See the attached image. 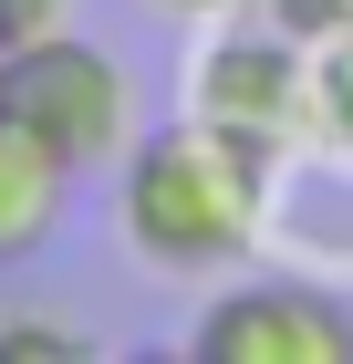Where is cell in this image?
<instances>
[{"instance_id":"5","label":"cell","mask_w":353,"mask_h":364,"mask_svg":"<svg viewBox=\"0 0 353 364\" xmlns=\"http://www.w3.org/2000/svg\"><path fill=\"white\" fill-rule=\"evenodd\" d=\"M73 208V167H53L42 146L0 114V260H31Z\"/></svg>"},{"instance_id":"2","label":"cell","mask_w":353,"mask_h":364,"mask_svg":"<svg viewBox=\"0 0 353 364\" xmlns=\"http://www.w3.org/2000/svg\"><path fill=\"white\" fill-rule=\"evenodd\" d=\"M0 114H11L53 167H73V177L114 167V156L136 146V84H125V63H114L104 42H83V31H42L21 53H0Z\"/></svg>"},{"instance_id":"1","label":"cell","mask_w":353,"mask_h":364,"mask_svg":"<svg viewBox=\"0 0 353 364\" xmlns=\"http://www.w3.org/2000/svg\"><path fill=\"white\" fill-rule=\"evenodd\" d=\"M114 240L166 281H208V271H239L260 250V219H271V167L281 146H249L229 125H156L114 156Z\"/></svg>"},{"instance_id":"8","label":"cell","mask_w":353,"mask_h":364,"mask_svg":"<svg viewBox=\"0 0 353 364\" xmlns=\"http://www.w3.org/2000/svg\"><path fill=\"white\" fill-rule=\"evenodd\" d=\"M42 31H63V0H0V53H21Z\"/></svg>"},{"instance_id":"7","label":"cell","mask_w":353,"mask_h":364,"mask_svg":"<svg viewBox=\"0 0 353 364\" xmlns=\"http://www.w3.org/2000/svg\"><path fill=\"white\" fill-rule=\"evenodd\" d=\"M0 364H83V333H63V323H21V333H0Z\"/></svg>"},{"instance_id":"9","label":"cell","mask_w":353,"mask_h":364,"mask_svg":"<svg viewBox=\"0 0 353 364\" xmlns=\"http://www.w3.org/2000/svg\"><path fill=\"white\" fill-rule=\"evenodd\" d=\"M156 21H188V31H208V21H239L249 0H146Z\"/></svg>"},{"instance_id":"4","label":"cell","mask_w":353,"mask_h":364,"mask_svg":"<svg viewBox=\"0 0 353 364\" xmlns=\"http://www.w3.org/2000/svg\"><path fill=\"white\" fill-rule=\"evenodd\" d=\"M197 364H353V312L312 281H229L188 333Z\"/></svg>"},{"instance_id":"6","label":"cell","mask_w":353,"mask_h":364,"mask_svg":"<svg viewBox=\"0 0 353 364\" xmlns=\"http://www.w3.org/2000/svg\"><path fill=\"white\" fill-rule=\"evenodd\" d=\"M301 136L353 167V21L301 53Z\"/></svg>"},{"instance_id":"3","label":"cell","mask_w":353,"mask_h":364,"mask_svg":"<svg viewBox=\"0 0 353 364\" xmlns=\"http://www.w3.org/2000/svg\"><path fill=\"white\" fill-rule=\"evenodd\" d=\"M188 114L229 125L249 146H291L301 136V42L271 21H208V42L188 63Z\"/></svg>"}]
</instances>
